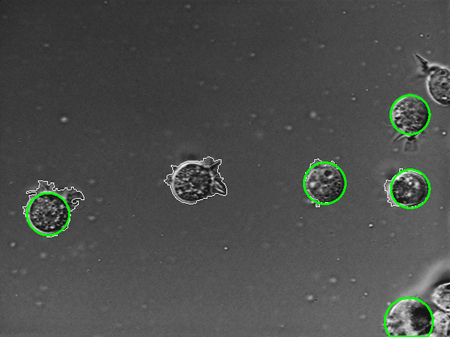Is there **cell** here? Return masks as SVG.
<instances>
[{
    "instance_id": "cell-5",
    "label": "cell",
    "mask_w": 450,
    "mask_h": 337,
    "mask_svg": "<svg viewBox=\"0 0 450 337\" xmlns=\"http://www.w3.org/2000/svg\"><path fill=\"white\" fill-rule=\"evenodd\" d=\"M430 191L427 178L416 171L406 170L397 174L390 185V194L398 205L415 208L422 205Z\"/></svg>"
},
{
    "instance_id": "cell-1",
    "label": "cell",
    "mask_w": 450,
    "mask_h": 337,
    "mask_svg": "<svg viewBox=\"0 0 450 337\" xmlns=\"http://www.w3.org/2000/svg\"><path fill=\"white\" fill-rule=\"evenodd\" d=\"M389 336H429L432 315L428 306L416 298H403L389 308L385 317Z\"/></svg>"
},
{
    "instance_id": "cell-7",
    "label": "cell",
    "mask_w": 450,
    "mask_h": 337,
    "mask_svg": "<svg viewBox=\"0 0 450 337\" xmlns=\"http://www.w3.org/2000/svg\"><path fill=\"white\" fill-rule=\"evenodd\" d=\"M432 301L441 310L449 312V283L438 286L433 291Z\"/></svg>"
},
{
    "instance_id": "cell-8",
    "label": "cell",
    "mask_w": 450,
    "mask_h": 337,
    "mask_svg": "<svg viewBox=\"0 0 450 337\" xmlns=\"http://www.w3.org/2000/svg\"><path fill=\"white\" fill-rule=\"evenodd\" d=\"M433 334L429 336H449V315L437 310L432 317Z\"/></svg>"
},
{
    "instance_id": "cell-2",
    "label": "cell",
    "mask_w": 450,
    "mask_h": 337,
    "mask_svg": "<svg viewBox=\"0 0 450 337\" xmlns=\"http://www.w3.org/2000/svg\"><path fill=\"white\" fill-rule=\"evenodd\" d=\"M27 218L35 231L50 236L57 234L67 227L70 212L62 197L45 192L36 196L30 203Z\"/></svg>"
},
{
    "instance_id": "cell-3",
    "label": "cell",
    "mask_w": 450,
    "mask_h": 337,
    "mask_svg": "<svg viewBox=\"0 0 450 337\" xmlns=\"http://www.w3.org/2000/svg\"><path fill=\"white\" fill-rule=\"evenodd\" d=\"M307 194L321 204L336 201L345 188V179L340 169L333 164L321 162L313 166L304 180Z\"/></svg>"
},
{
    "instance_id": "cell-6",
    "label": "cell",
    "mask_w": 450,
    "mask_h": 337,
    "mask_svg": "<svg viewBox=\"0 0 450 337\" xmlns=\"http://www.w3.org/2000/svg\"><path fill=\"white\" fill-rule=\"evenodd\" d=\"M428 91L431 97L442 105L450 103V77L446 68H438L430 76Z\"/></svg>"
},
{
    "instance_id": "cell-4",
    "label": "cell",
    "mask_w": 450,
    "mask_h": 337,
    "mask_svg": "<svg viewBox=\"0 0 450 337\" xmlns=\"http://www.w3.org/2000/svg\"><path fill=\"white\" fill-rule=\"evenodd\" d=\"M390 116L397 129L410 135L418 133L425 128L430 113L423 99L415 95H406L395 102Z\"/></svg>"
}]
</instances>
